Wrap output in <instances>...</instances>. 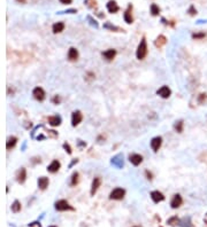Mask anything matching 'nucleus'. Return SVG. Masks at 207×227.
Returning <instances> with one entry per match:
<instances>
[{"label": "nucleus", "instance_id": "31", "mask_svg": "<svg viewBox=\"0 0 207 227\" xmlns=\"http://www.w3.org/2000/svg\"><path fill=\"white\" fill-rule=\"evenodd\" d=\"M88 21L90 22V24L93 25L94 28H98V23L96 22V20H93V19H92L91 16H88Z\"/></svg>", "mask_w": 207, "mask_h": 227}, {"label": "nucleus", "instance_id": "10", "mask_svg": "<svg viewBox=\"0 0 207 227\" xmlns=\"http://www.w3.org/2000/svg\"><path fill=\"white\" fill-rule=\"evenodd\" d=\"M60 162L59 161H57V159H54L51 164H50L49 166H47V171L49 172H51V173H55V172H58L59 171V169H60Z\"/></svg>", "mask_w": 207, "mask_h": 227}, {"label": "nucleus", "instance_id": "39", "mask_svg": "<svg viewBox=\"0 0 207 227\" xmlns=\"http://www.w3.org/2000/svg\"><path fill=\"white\" fill-rule=\"evenodd\" d=\"M16 1H17V2H21V4H24L27 0H16Z\"/></svg>", "mask_w": 207, "mask_h": 227}, {"label": "nucleus", "instance_id": "3", "mask_svg": "<svg viewBox=\"0 0 207 227\" xmlns=\"http://www.w3.org/2000/svg\"><path fill=\"white\" fill-rule=\"evenodd\" d=\"M55 210H58V211H67V210L74 211V208L71 207V205H70L66 200H60V201L55 202Z\"/></svg>", "mask_w": 207, "mask_h": 227}, {"label": "nucleus", "instance_id": "22", "mask_svg": "<svg viewBox=\"0 0 207 227\" xmlns=\"http://www.w3.org/2000/svg\"><path fill=\"white\" fill-rule=\"evenodd\" d=\"M120 157H121V155H118V156H115L114 158H112V164L116 165L118 167H122V166H123V161H122V159H119Z\"/></svg>", "mask_w": 207, "mask_h": 227}, {"label": "nucleus", "instance_id": "24", "mask_svg": "<svg viewBox=\"0 0 207 227\" xmlns=\"http://www.w3.org/2000/svg\"><path fill=\"white\" fill-rule=\"evenodd\" d=\"M151 14H152L153 16H157V15L160 14V8H159L158 5H155V4L151 5Z\"/></svg>", "mask_w": 207, "mask_h": 227}, {"label": "nucleus", "instance_id": "2", "mask_svg": "<svg viewBox=\"0 0 207 227\" xmlns=\"http://www.w3.org/2000/svg\"><path fill=\"white\" fill-rule=\"evenodd\" d=\"M124 195H126V191H124L123 188H120V187H118V188H115V189H113V191L110 192V199L120 201V200H122L123 197H124Z\"/></svg>", "mask_w": 207, "mask_h": 227}, {"label": "nucleus", "instance_id": "35", "mask_svg": "<svg viewBox=\"0 0 207 227\" xmlns=\"http://www.w3.org/2000/svg\"><path fill=\"white\" fill-rule=\"evenodd\" d=\"M63 148H65L66 151H67L68 154H71V148H70V146H69L68 143H63Z\"/></svg>", "mask_w": 207, "mask_h": 227}, {"label": "nucleus", "instance_id": "19", "mask_svg": "<svg viewBox=\"0 0 207 227\" xmlns=\"http://www.w3.org/2000/svg\"><path fill=\"white\" fill-rule=\"evenodd\" d=\"M68 59L70 60V61H76L78 59V52L76 48H74V47H71V48L69 49L68 52Z\"/></svg>", "mask_w": 207, "mask_h": 227}, {"label": "nucleus", "instance_id": "38", "mask_svg": "<svg viewBox=\"0 0 207 227\" xmlns=\"http://www.w3.org/2000/svg\"><path fill=\"white\" fill-rule=\"evenodd\" d=\"M146 175H147V179H152V175H151L150 172H149V171H146Z\"/></svg>", "mask_w": 207, "mask_h": 227}, {"label": "nucleus", "instance_id": "40", "mask_svg": "<svg viewBox=\"0 0 207 227\" xmlns=\"http://www.w3.org/2000/svg\"><path fill=\"white\" fill-rule=\"evenodd\" d=\"M50 227H57V226H50Z\"/></svg>", "mask_w": 207, "mask_h": 227}, {"label": "nucleus", "instance_id": "33", "mask_svg": "<svg viewBox=\"0 0 207 227\" xmlns=\"http://www.w3.org/2000/svg\"><path fill=\"white\" fill-rule=\"evenodd\" d=\"M207 99V95L206 94H200V95H199V99H198V101H199V103H203L204 102V100H206Z\"/></svg>", "mask_w": 207, "mask_h": 227}, {"label": "nucleus", "instance_id": "18", "mask_svg": "<svg viewBox=\"0 0 207 227\" xmlns=\"http://www.w3.org/2000/svg\"><path fill=\"white\" fill-rule=\"evenodd\" d=\"M49 178H46V177H41V178L38 179V187L41 188V189H46L47 186H49Z\"/></svg>", "mask_w": 207, "mask_h": 227}, {"label": "nucleus", "instance_id": "30", "mask_svg": "<svg viewBox=\"0 0 207 227\" xmlns=\"http://www.w3.org/2000/svg\"><path fill=\"white\" fill-rule=\"evenodd\" d=\"M205 32H200V33H193L192 35V38L193 39H201V38H205Z\"/></svg>", "mask_w": 207, "mask_h": 227}, {"label": "nucleus", "instance_id": "36", "mask_svg": "<svg viewBox=\"0 0 207 227\" xmlns=\"http://www.w3.org/2000/svg\"><path fill=\"white\" fill-rule=\"evenodd\" d=\"M71 1H73V0H60V2L63 5H69Z\"/></svg>", "mask_w": 207, "mask_h": 227}, {"label": "nucleus", "instance_id": "9", "mask_svg": "<svg viewBox=\"0 0 207 227\" xmlns=\"http://www.w3.org/2000/svg\"><path fill=\"white\" fill-rule=\"evenodd\" d=\"M131 12H132V6L131 5H129L128 6V8H127V10L124 12V21H126L128 24H131L132 22H134V17H132V15H131Z\"/></svg>", "mask_w": 207, "mask_h": 227}, {"label": "nucleus", "instance_id": "1", "mask_svg": "<svg viewBox=\"0 0 207 227\" xmlns=\"http://www.w3.org/2000/svg\"><path fill=\"white\" fill-rule=\"evenodd\" d=\"M147 54V46H146V39H145V37H143L139 45H138V48H137V52H136V55H137V59L138 60H143V59H145Z\"/></svg>", "mask_w": 207, "mask_h": 227}, {"label": "nucleus", "instance_id": "12", "mask_svg": "<svg viewBox=\"0 0 207 227\" xmlns=\"http://www.w3.org/2000/svg\"><path fill=\"white\" fill-rule=\"evenodd\" d=\"M100 184H101V179L97 177V178L93 179V181H92V185H91V195L93 196L96 194V192L98 191V188L100 186Z\"/></svg>", "mask_w": 207, "mask_h": 227}, {"label": "nucleus", "instance_id": "4", "mask_svg": "<svg viewBox=\"0 0 207 227\" xmlns=\"http://www.w3.org/2000/svg\"><path fill=\"white\" fill-rule=\"evenodd\" d=\"M182 203H183L182 196H181L179 194H175L174 197H173V200H171L170 205H171L173 209H177V208H179L181 205H182Z\"/></svg>", "mask_w": 207, "mask_h": 227}, {"label": "nucleus", "instance_id": "41", "mask_svg": "<svg viewBox=\"0 0 207 227\" xmlns=\"http://www.w3.org/2000/svg\"><path fill=\"white\" fill-rule=\"evenodd\" d=\"M134 227H139V226H134Z\"/></svg>", "mask_w": 207, "mask_h": 227}, {"label": "nucleus", "instance_id": "8", "mask_svg": "<svg viewBox=\"0 0 207 227\" xmlns=\"http://www.w3.org/2000/svg\"><path fill=\"white\" fill-rule=\"evenodd\" d=\"M157 93H158V95H160L161 97H163V99H167V97H170L171 91L168 86H162V87H160V89H158V92H157Z\"/></svg>", "mask_w": 207, "mask_h": 227}, {"label": "nucleus", "instance_id": "25", "mask_svg": "<svg viewBox=\"0 0 207 227\" xmlns=\"http://www.w3.org/2000/svg\"><path fill=\"white\" fill-rule=\"evenodd\" d=\"M12 211L13 212H15V213H17V212H20L21 211V203L19 202V201H14V203L12 204Z\"/></svg>", "mask_w": 207, "mask_h": 227}, {"label": "nucleus", "instance_id": "37", "mask_svg": "<svg viewBox=\"0 0 207 227\" xmlns=\"http://www.w3.org/2000/svg\"><path fill=\"white\" fill-rule=\"evenodd\" d=\"M53 102H54V103H59V102H60V97L57 95V97L53 99Z\"/></svg>", "mask_w": 207, "mask_h": 227}, {"label": "nucleus", "instance_id": "17", "mask_svg": "<svg viewBox=\"0 0 207 227\" xmlns=\"http://www.w3.org/2000/svg\"><path fill=\"white\" fill-rule=\"evenodd\" d=\"M166 43H167V38L165 36H162V35H161V36H159L158 38L155 39L154 45H155V47H158V48H161L163 45H166Z\"/></svg>", "mask_w": 207, "mask_h": 227}, {"label": "nucleus", "instance_id": "23", "mask_svg": "<svg viewBox=\"0 0 207 227\" xmlns=\"http://www.w3.org/2000/svg\"><path fill=\"white\" fill-rule=\"evenodd\" d=\"M16 141H17V139L15 138V137L9 138L8 140H7V143H6V148H7V149H11V148H13V147L16 145Z\"/></svg>", "mask_w": 207, "mask_h": 227}, {"label": "nucleus", "instance_id": "5", "mask_svg": "<svg viewBox=\"0 0 207 227\" xmlns=\"http://www.w3.org/2000/svg\"><path fill=\"white\" fill-rule=\"evenodd\" d=\"M32 95L35 97V99H36V100H38V101H43V100L45 99L44 89H41V87H36V89H33Z\"/></svg>", "mask_w": 207, "mask_h": 227}, {"label": "nucleus", "instance_id": "7", "mask_svg": "<svg viewBox=\"0 0 207 227\" xmlns=\"http://www.w3.org/2000/svg\"><path fill=\"white\" fill-rule=\"evenodd\" d=\"M82 118H83V116H82L81 111H74L73 115H71V124H73V126H77L80 123L82 122Z\"/></svg>", "mask_w": 207, "mask_h": 227}, {"label": "nucleus", "instance_id": "16", "mask_svg": "<svg viewBox=\"0 0 207 227\" xmlns=\"http://www.w3.org/2000/svg\"><path fill=\"white\" fill-rule=\"evenodd\" d=\"M25 178H27V171H25L24 167H22L19 172H17V175H16V179H17V181L20 184H23L25 181Z\"/></svg>", "mask_w": 207, "mask_h": 227}, {"label": "nucleus", "instance_id": "34", "mask_svg": "<svg viewBox=\"0 0 207 227\" xmlns=\"http://www.w3.org/2000/svg\"><path fill=\"white\" fill-rule=\"evenodd\" d=\"M188 12H189V14H190V15H196V14H197V10L195 9V7H193V6H191Z\"/></svg>", "mask_w": 207, "mask_h": 227}, {"label": "nucleus", "instance_id": "29", "mask_svg": "<svg viewBox=\"0 0 207 227\" xmlns=\"http://www.w3.org/2000/svg\"><path fill=\"white\" fill-rule=\"evenodd\" d=\"M175 130L177 131L179 133H181V132H182V131H183V122H182V121H179V123H176V124H175Z\"/></svg>", "mask_w": 207, "mask_h": 227}, {"label": "nucleus", "instance_id": "11", "mask_svg": "<svg viewBox=\"0 0 207 227\" xmlns=\"http://www.w3.org/2000/svg\"><path fill=\"white\" fill-rule=\"evenodd\" d=\"M151 197H152V200H153V202H155V203H159V202H161V201L165 200L163 194L159 191L152 192V193H151Z\"/></svg>", "mask_w": 207, "mask_h": 227}, {"label": "nucleus", "instance_id": "14", "mask_svg": "<svg viewBox=\"0 0 207 227\" xmlns=\"http://www.w3.org/2000/svg\"><path fill=\"white\" fill-rule=\"evenodd\" d=\"M107 9H108V12L112 13V14H114V13H116L119 10V6L118 4L114 1V0H110L108 2H107Z\"/></svg>", "mask_w": 207, "mask_h": 227}, {"label": "nucleus", "instance_id": "20", "mask_svg": "<svg viewBox=\"0 0 207 227\" xmlns=\"http://www.w3.org/2000/svg\"><path fill=\"white\" fill-rule=\"evenodd\" d=\"M63 29H65V24L62 23V22H58L55 24H53L52 27V30L54 33H60L63 31Z\"/></svg>", "mask_w": 207, "mask_h": 227}, {"label": "nucleus", "instance_id": "28", "mask_svg": "<svg viewBox=\"0 0 207 227\" xmlns=\"http://www.w3.org/2000/svg\"><path fill=\"white\" fill-rule=\"evenodd\" d=\"M78 183V173L77 172H74L71 175V186H76Z\"/></svg>", "mask_w": 207, "mask_h": 227}, {"label": "nucleus", "instance_id": "26", "mask_svg": "<svg viewBox=\"0 0 207 227\" xmlns=\"http://www.w3.org/2000/svg\"><path fill=\"white\" fill-rule=\"evenodd\" d=\"M104 28H105V29H110V30H112V31H123V30H121V29L118 28V27H115V25L110 24V22L105 23V24H104Z\"/></svg>", "mask_w": 207, "mask_h": 227}, {"label": "nucleus", "instance_id": "21", "mask_svg": "<svg viewBox=\"0 0 207 227\" xmlns=\"http://www.w3.org/2000/svg\"><path fill=\"white\" fill-rule=\"evenodd\" d=\"M49 123L52 126H59L61 124V118L59 116H51L49 117Z\"/></svg>", "mask_w": 207, "mask_h": 227}, {"label": "nucleus", "instance_id": "13", "mask_svg": "<svg viewBox=\"0 0 207 227\" xmlns=\"http://www.w3.org/2000/svg\"><path fill=\"white\" fill-rule=\"evenodd\" d=\"M130 162L132 163L134 165H139L140 163L143 162V156L142 155H139V154H132V155H130Z\"/></svg>", "mask_w": 207, "mask_h": 227}, {"label": "nucleus", "instance_id": "32", "mask_svg": "<svg viewBox=\"0 0 207 227\" xmlns=\"http://www.w3.org/2000/svg\"><path fill=\"white\" fill-rule=\"evenodd\" d=\"M63 13H69V14H75V13H77V9H75V8L67 9V10H63V12H59V13H58V14H63Z\"/></svg>", "mask_w": 207, "mask_h": 227}, {"label": "nucleus", "instance_id": "6", "mask_svg": "<svg viewBox=\"0 0 207 227\" xmlns=\"http://www.w3.org/2000/svg\"><path fill=\"white\" fill-rule=\"evenodd\" d=\"M161 143H162V138L161 137H155V138L152 139L151 147H152L153 151H158L160 149V147H161Z\"/></svg>", "mask_w": 207, "mask_h": 227}, {"label": "nucleus", "instance_id": "15", "mask_svg": "<svg viewBox=\"0 0 207 227\" xmlns=\"http://www.w3.org/2000/svg\"><path fill=\"white\" fill-rule=\"evenodd\" d=\"M115 55H116V51L115 49H107V51L102 53V56L105 57L106 60H108V61H112L115 57Z\"/></svg>", "mask_w": 207, "mask_h": 227}, {"label": "nucleus", "instance_id": "27", "mask_svg": "<svg viewBox=\"0 0 207 227\" xmlns=\"http://www.w3.org/2000/svg\"><path fill=\"white\" fill-rule=\"evenodd\" d=\"M168 225H170V226H176V225H179V219L177 217H171L170 219H168Z\"/></svg>", "mask_w": 207, "mask_h": 227}]
</instances>
